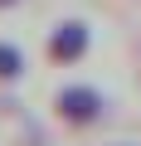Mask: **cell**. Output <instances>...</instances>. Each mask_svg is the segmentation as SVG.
<instances>
[{
  "mask_svg": "<svg viewBox=\"0 0 141 146\" xmlns=\"http://www.w3.org/2000/svg\"><path fill=\"white\" fill-rule=\"evenodd\" d=\"M102 93L97 88H88V83H68V88H58V98H54V112H58V122L63 127H73V131H83V127H97L102 122Z\"/></svg>",
  "mask_w": 141,
  "mask_h": 146,
  "instance_id": "obj_1",
  "label": "cell"
},
{
  "mask_svg": "<svg viewBox=\"0 0 141 146\" xmlns=\"http://www.w3.org/2000/svg\"><path fill=\"white\" fill-rule=\"evenodd\" d=\"M88 44H93V34H88L83 20H63V25L49 34V58H54V63H78V58L88 54Z\"/></svg>",
  "mask_w": 141,
  "mask_h": 146,
  "instance_id": "obj_2",
  "label": "cell"
},
{
  "mask_svg": "<svg viewBox=\"0 0 141 146\" xmlns=\"http://www.w3.org/2000/svg\"><path fill=\"white\" fill-rule=\"evenodd\" d=\"M20 73H24V54L15 44H0V83H15Z\"/></svg>",
  "mask_w": 141,
  "mask_h": 146,
  "instance_id": "obj_3",
  "label": "cell"
},
{
  "mask_svg": "<svg viewBox=\"0 0 141 146\" xmlns=\"http://www.w3.org/2000/svg\"><path fill=\"white\" fill-rule=\"evenodd\" d=\"M5 5H15V0H0V10H5Z\"/></svg>",
  "mask_w": 141,
  "mask_h": 146,
  "instance_id": "obj_4",
  "label": "cell"
}]
</instances>
